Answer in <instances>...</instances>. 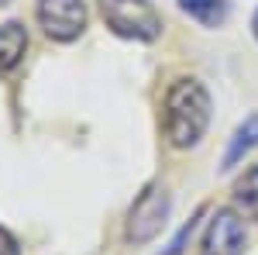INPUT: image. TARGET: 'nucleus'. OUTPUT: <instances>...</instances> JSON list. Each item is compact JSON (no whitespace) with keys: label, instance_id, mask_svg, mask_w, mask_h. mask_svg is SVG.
Instances as JSON below:
<instances>
[{"label":"nucleus","instance_id":"423d86ee","mask_svg":"<svg viewBox=\"0 0 258 255\" xmlns=\"http://www.w3.org/2000/svg\"><path fill=\"white\" fill-rule=\"evenodd\" d=\"M24 48H28V31H24V24H18V21L0 24V76H7V73L18 66L21 56H24Z\"/></svg>","mask_w":258,"mask_h":255},{"label":"nucleus","instance_id":"9b49d317","mask_svg":"<svg viewBox=\"0 0 258 255\" xmlns=\"http://www.w3.org/2000/svg\"><path fill=\"white\" fill-rule=\"evenodd\" d=\"M251 31H255V41H258V11H255V18H251Z\"/></svg>","mask_w":258,"mask_h":255},{"label":"nucleus","instance_id":"f8f14e48","mask_svg":"<svg viewBox=\"0 0 258 255\" xmlns=\"http://www.w3.org/2000/svg\"><path fill=\"white\" fill-rule=\"evenodd\" d=\"M4 4H11V0H0V7H4Z\"/></svg>","mask_w":258,"mask_h":255},{"label":"nucleus","instance_id":"20e7f679","mask_svg":"<svg viewBox=\"0 0 258 255\" xmlns=\"http://www.w3.org/2000/svg\"><path fill=\"white\" fill-rule=\"evenodd\" d=\"M35 18L52 41H73L86 28V7L83 0H38Z\"/></svg>","mask_w":258,"mask_h":255},{"label":"nucleus","instance_id":"f257e3e1","mask_svg":"<svg viewBox=\"0 0 258 255\" xmlns=\"http://www.w3.org/2000/svg\"><path fill=\"white\" fill-rule=\"evenodd\" d=\"M210 121V93L197 79H176L165 93V138L172 148L197 145Z\"/></svg>","mask_w":258,"mask_h":255},{"label":"nucleus","instance_id":"9d476101","mask_svg":"<svg viewBox=\"0 0 258 255\" xmlns=\"http://www.w3.org/2000/svg\"><path fill=\"white\" fill-rule=\"evenodd\" d=\"M0 255H21V248H18V238L11 235L7 228H0Z\"/></svg>","mask_w":258,"mask_h":255},{"label":"nucleus","instance_id":"1a4fd4ad","mask_svg":"<svg viewBox=\"0 0 258 255\" xmlns=\"http://www.w3.org/2000/svg\"><path fill=\"white\" fill-rule=\"evenodd\" d=\"M258 145V114H251V118L241 124L238 131H234V138H231V145H227V156H224V169H231L238 159H244L251 148Z\"/></svg>","mask_w":258,"mask_h":255},{"label":"nucleus","instance_id":"7ed1b4c3","mask_svg":"<svg viewBox=\"0 0 258 255\" xmlns=\"http://www.w3.org/2000/svg\"><path fill=\"white\" fill-rule=\"evenodd\" d=\"M165 217H169V193H165V186L152 183L127 214V241H135V245L152 241L165 228Z\"/></svg>","mask_w":258,"mask_h":255},{"label":"nucleus","instance_id":"0eeeda50","mask_svg":"<svg viewBox=\"0 0 258 255\" xmlns=\"http://www.w3.org/2000/svg\"><path fill=\"white\" fill-rule=\"evenodd\" d=\"M179 11L189 14V18L203 24V28H217L227 21L231 14V4L227 0H179Z\"/></svg>","mask_w":258,"mask_h":255},{"label":"nucleus","instance_id":"39448f33","mask_svg":"<svg viewBox=\"0 0 258 255\" xmlns=\"http://www.w3.org/2000/svg\"><path fill=\"white\" fill-rule=\"evenodd\" d=\"M244 241H248V231H244V221L238 217V211L220 207L217 214L210 217V224H207L200 255H241Z\"/></svg>","mask_w":258,"mask_h":255},{"label":"nucleus","instance_id":"6e6552de","mask_svg":"<svg viewBox=\"0 0 258 255\" xmlns=\"http://www.w3.org/2000/svg\"><path fill=\"white\" fill-rule=\"evenodd\" d=\"M234 207L248 221H258V166L244 169V176H238V183H234Z\"/></svg>","mask_w":258,"mask_h":255},{"label":"nucleus","instance_id":"f03ea898","mask_svg":"<svg viewBox=\"0 0 258 255\" xmlns=\"http://www.w3.org/2000/svg\"><path fill=\"white\" fill-rule=\"evenodd\" d=\"M100 18L114 35L131 41H155L162 35V14L152 0H100Z\"/></svg>","mask_w":258,"mask_h":255}]
</instances>
